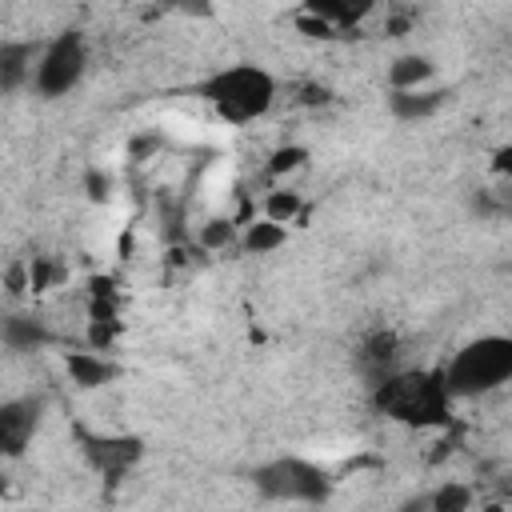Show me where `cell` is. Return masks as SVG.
<instances>
[{"label": "cell", "mask_w": 512, "mask_h": 512, "mask_svg": "<svg viewBox=\"0 0 512 512\" xmlns=\"http://www.w3.org/2000/svg\"><path fill=\"white\" fill-rule=\"evenodd\" d=\"M452 388L444 368H392L372 388V408L404 428H440L452 416Z\"/></svg>", "instance_id": "1"}, {"label": "cell", "mask_w": 512, "mask_h": 512, "mask_svg": "<svg viewBox=\"0 0 512 512\" xmlns=\"http://www.w3.org/2000/svg\"><path fill=\"white\" fill-rule=\"evenodd\" d=\"M196 96L224 120V124H252L264 120L276 104V76L252 60L216 68L212 76H204L196 84Z\"/></svg>", "instance_id": "2"}, {"label": "cell", "mask_w": 512, "mask_h": 512, "mask_svg": "<svg viewBox=\"0 0 512 512\" xmlns=\"http://www.w3.org/2000/svg\"><path fill=\"white\" fill-rule=\"evenodd\" d=\"M444 380L456 400L488 396L512 384V332H488L456 348L452 360L444 364Z\"/></svg>", "instance_id": "3"}, {"label": "cell", "mask_w": 512, "mask_h": 512, "mask_svg": "<svg viewBox=\"0 0 512 512\" xmlns=\"http://www.w3.org/2000/svg\"><path fill=\"white\" fill-rule=\"evenodd\" d=\"M252 484L264 500L280 504H324L332 496V476L324 464L308 456H276L252 472Z\"/></svg>", "instance_id": "4"}, {"label": "cell", "mask_w": 512, "mask_h": 512, "mask_svg": "<svg viewBox=\"0 0 512 512\" xmlns=\"http://www.w3.org/2000/svg\"><path fill=\"white\" fill-rule=\"evenodd\" d=\"M84 72H88V36L80 28H64L40 48L32 88L44 100H60L84 80Z\"/></svg>", "instance_id": "5"}, {"label": "cell", "mask_w": 512, "mask_h": 512, "mask_svg": "<svg viewBox=\"0 0 512 512\" xmlns=\"http://www.w3.org/2000/svg\"><path fill=\"white\" fill-rule=\"evenodd\" d=\"M76 444H80L88 468L96 476H104V480H120V476H128L144 460V440L128 436V432H88V428H76Z\"/></svg>", "instance_id": "6"}, {"label": "cell", "mask_w": 512, "mask_h": 512, "mask_svg": "<svg viewBox=\"0 0 512 512\" xmlns=\"http://www.w3.org/2000/svg\"><path fill=\"white\" fill-rule=\"evenodd\" d=\"M44 416V400L40 396H12L0 404V452L4 456H20Z\"/></svg>", "instance_id": "7"}, {"label": "cell", "mask_w": 512, "mask_h": 512, "mask_svg": "<svg viewBox=\"0 0 512 512\" xmlns=\"http://www.w3.org/2000/svg\"><path fill=\"white\" fill-rule=\"evenodd\" d=\"M40 48H44V44H36V40H4V44H0V92H4V96H12V92H20L24 84H32Z\"/></svg>", "instance_id": "8"}, {"label": "cell", "mask_w": 512, "mask_h": 512, "mask_svg": "<svg viewBox=\"0 0 512 512\" xmlns=\"http://www.w3.org/2000/svg\"><path fill=\"white\" fill-rule=\"evenodd\" d=\"M444 104H448L444 88H388V112L396 120H404V124L432 120Z\"/></svg>", "instance_id": "9"}, {"label": "cell", "mask_w": 512, "mask_h": 512, "mask_svg": "<svg viewBox=\"0 0 512 512\" xmlns=\"http://www.w3.org/2000/svg\"><path fill=\"white\" fill-rule=\"evenodd\" d=\"M64 372L80 388H104L120 376V364L108 360L100 348H84V352H64Z\"/></svg>", "instance_id": "10"}, {"label": "cell", "mask_w": 512, "mask_h": 512, "mask_svg": "<svg viewBox=\"0 0 512 512\" xmlns=\"http://www.w3.org/2000/svg\"><path fill=\"white\" fill-rule=\"evenodd\" d=\"M384 0H304V12L328 20L332 28H352L360 20H368Z\"/></svg>", "instance_id": "11"}, {"label": "cell", "mask_w": 512, "mask_h": 512, "mask_svg": "<svg viewBox=\"0 0 512 512\" xmlns=\"http://www.w3.org/2000/svg\"><path fill=\"white\" fill-rule=\"evenodd\" d=\"M436 80V60L424 52H404L388 64V88H428Z\"/></svg>", "instance_id": "12"}, {"label": "cell", "mask_w": 512, "mask_h": 512, "mask_svg": "<svg viewBox=\"0 0 512 512\" xmlns=\"http://www.w3.org/2000/svg\"><path fill=\"white\" fill-rule=\"evenodd\" d=\"M0 336H4V344H8L12 352H32V348H40V344H48V340H52V336H48V328H44L36 316H20V312L4 316Z\"/></svg>", "instance_id": "13"}, {"label": "cell", "mask_w": 512, "mask_h": 512, "mask_svg": "<svg viewBox=\"0 0 512 512\" xmlns=\"http://www.w3.org/2000/svg\"><path fill=\"white\" fill-rule=\"evenodd\" d=\"M288 244V224H280V220H256V224H248L244 228V236H240V248L244 252H252V256H268V252H276V248H284Z\"/></svg>", "instance_id": "14"}, {"label": "cell", "mask_w": 512, "mask_h": 512, "mask_svg": "<svg viewBox=\"0 0 512 512\" xmlns=\"http://www.w3.org/2000/svg\"><path fill=\"white\" fill-rule=\"evenodd\" d=\"M400 348V340L392 336V332H372L364 344H360V364L364 368H372L376 376H388L392 368H396V352Z\"/></svg>", "instance_id": "15"}, {"label": "cell", "mask_w": 512, "mask_h": 512, "mask_svg": "<svg viewBox=\"0 0 512 512\" xmlns=\"http://www.w3.org/2000/svg\"><path fill=\"white\" fill-rule=\"evenodd\" d=\"M300 212H304V200H300V192H292V188H276V192L264 196V216H268V220L296 224Z\"/></svg>", "instance_id": "16"}, {"label": "cell", "mask_w": 512, "mask_h": 512, "mask_svg": "<svg viewBox=\"0 0 512 512\" xmlns=\"http://www.w3.org/2000/svg\"><path fill=\"white\" fill-rule=\"evenodd\" d=\"M472 488H464V484H440L432 496H428V504L436 508V512H464V508H472Z\"/></svg>", "instance_id": "17"}, {"label": "cell", "mask_w": 512, "mask_h": 512, "mask_svg": "<svg viewBox=\"0 0 512 512\" xmlns=\"http://www.w3.org/2000/svg\"><path fill=\"white\" fill-rule=\"evenodd\" d=\"M240 236H236V228L228 224V220H208L204 228H200V244L208 248V252H220V248H232Z\"/></svg>", "instance_id": "18"}, {"label": "cell", "mask_w": 512, "mask_h": 512, "mask_svg": "<svg viewBox=\"0 0 512 512\" xmlns=\"http://www.w3.org/2000/svg\"><path fill=\"white\" fill-rule=\"evenodd\" d=\"M304 160H308V152H304V148H296V144H284V148H276V152H272V160H268V172H272V176H284V172H296V168H304Z\"/></svg>", "instance_id": "19"}, {"label": "cell", "mask_w": 512, "mask_h": 512, "mask_svg": "<svg viewBox=\"0 0 512 512\" xmlns=\"http://www.w3.org/2000/svg\"><path fill=\"white\" fill-rule=\"evenodd\" d=\"M168 8L188 16V20H212L216 16V0H168Z\"/></svg>", "instance_id": "20"}, {"label": "cell", "mask_w": 512, "mask_h": 512, "mask_svg": "<svg viewBox=\"0 0 512 512\" xmlns=\"http://www.w3.org/2000/svg\"><path fill=\"white\" fill-rule=\"evenodd\" d=\"M492 172H496V176H504V180L512 184V140H508V144H500V148L492 152Z\"/></svg>", "instance_id": "21"}]
</instances>
